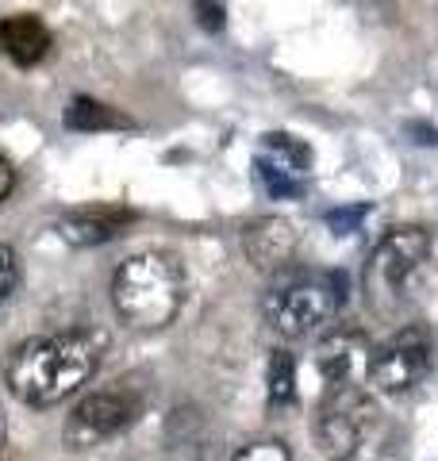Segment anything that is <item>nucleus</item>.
<instances>
[{
    "mask_svg": "<svg viewBox=\"0 0 438 461\" xmlns=\"http://www.w3.org/2000/svg\"><path fill=\"white\" fill-rule=\"evenodd\" d=\"M100 350L93 339L66 330L50 339H27L5 362V381L23 403L32 408H50L73 396L96 373Z\"/></svg>",
    "mask_w": 438,
    "mask_h": 461,
    "instance_id": "obj_1",
    "label": "nucleus"
},
{
    "mask_svg": "<svg viewBox=\"0 0 438 461\" xmlns=\"http://www.w3.org/2000/svg\"><path fill=\"white\" fill-rule=\"evenodd\" d=\"M181 300H185V277H181L178 258L146 250V254L127 258L115 269L112 304L127 327L162 330L181 312Z\"/></svg>",
    "mask_w": 438,
    "mask_h": 461,
    "instance_id": "obj_2",
    "label": "nucleus"
},
{
    "mask_svg": "<svg viewBox=\"0 0 438 461\" xmlns=\"http://www.w3.org/2000/svg\"><path fill=\"white\" fill-rule=\"evenodd\" d=\"M346 304V277L331 273V277H297L288 285H277L266 293L261 308H266L277 335L285 339H312L319 335L339 308Z\"/></svg>",
    "mask_w": 438,
    "mask_h": 461,
    "instance_id": "obj_3",
    "label": "nucleus"
},
{
    "mask_svg": "<svg viewBox=\"0 0 438 461\" xmlns=\"http://www.w3.org/2000/svg\"><path fill=\"white\" fill-rule=\"evenodd\" d=\"M139 384H142L139 377H123L112 388H105V393L85 396L62 427V438L69 450H93V446L123 435L146 408V393Z\"/></svg>",
    "mask_w": 438,
    "mask_h": 461,
    "instance_id": "obj_4",
    "label": "nucleus"
},
{
    "mask_svg": "<svg viewBox=\"0 0 438 461\" xmlns=\"http://www.w3.org/2000/svg\"><path fill=\"white\" fill-rule=\"evenodd\" d=\"M427 254H431V235L423 227H397L392 235L377 242V250L370 254L361 273V293L377 315L397 308L407 277L427 262Z\"/></svg>",
    "mask_w": 438,
    "mask_h": 461,
    "instance_id": "obj_5",
    "label": "nucleus"
},
{
    "mask_svg": "<svg viewBox=\"0 0 438 461\" xmlns=\"http://www.w3.org/2000/svg\"><path fill=\"white\" fill-rule=\"evenodd\" d=\"M370 420H373V403L361 393V384L354 381L327 384L324 400H319V411H315V446L331 461L354 457Z\"/></svg>",
    "mask_w": 438,
    "mask_h": 461,
    "instance_id": "obj_6",
    "label": "nucleus"
},
{
    "mask_svg": "<svg viewBox=\"0 0 438 461\" xmlns=\"http://www.w3.org/2000/svg\"><path fill=\"white\" fill-rule=\"evenodd\" d=\"M431 357H434L431 330L423 323L404 327L381 346V350L370 354V369H365L370 373V388L381 396H400L431 373Z\"/></svg>",
    "mask_w": 438,
    "mask_h": 461,
    "instance_id": "obj_7",
    "label": "nucleus"
},
{
    "mask_svg": "<svg viewBox=\"0 0 438 461\" xmlns=\"http://www.w3.org/2000/svg\"><path fill=\"white\" fill-rule=\"evenodd\" d=\"M300 247V227L281 215H266V220L246 223L242 230V250L251 258V266L261 273H277L292 262V254Z\"/></svg>",
    "mask_w": 438,
    "mask_h": 461,
    "instance_id": "obj_8",
    "label": "nucleus"
},
{
    "mask_svg": "<svg viewBox=\"0 0 438 461\" xmlns=\"http://www.w3.org/2000/svg\"><path fill=\"white\" fill-rule=\"evenodd\" d=\"M135 220V212L131 208H81L66 215L62 223H58V235H62L69 247H100V242H112L120 230Z\"/></svg>",
    "mask_w": 438,
    "mask_h": 461,
    "instance_id": "obj_9",
    "label": "nucleus"
},
{
    "mask_svg": "<svg viewBox=\"0 0 438 461\" xmlns=\"http://www.w3.org/2000/svg\"><path fill=\"white\" fill-rule=\"evenodd\" d=\"M0 50H5L16 66H39L50 54V32L39 16H5L0 20Z\"/></svg>",
    "mask_w": 438,
    "mask_h": 461,
    "instance_id": "obj_10",
    "label": "nucleus"
},
{
    "mask_svg": "<svg viewBox=\"0 0 438 461\" xmlns=\"http://www.w3.org/2000/svg\"><path fill=\"white\" fill-rule=\"evenodd\" d=\"M365 354L361 330H327L324 342L315 346V369L324 373L327 384L354 381V362Z\"/></svg>",
    "mask_w": 438,
    "mask_h": 461,
    "instance_id": "obj_11",
    "label": "nucleus"
},
{
    "mask_svg": "<svg viewBox=\"0 0 438 461\" xmlns=\"http://www.w3.org/2000/svg\"><path fill=\"white\" fill-rule=\"evenodd\" d=\"M62 123L69 127V131H127V127H135L131 115L100 104V100H93V96H73L66 104Z\"/></svg>",
    "mask_w": 438,
    "mask_h": 461,
    "instance_id": "obj_12",
    "label": "nucleus"
},
{
    "mask_svg": "<svg viewBox=\"0 0 438 461\" xmlns=\"http://www.w3.org/2000/svg\"><path fill=\"white\" fill-rule=\"evenodd\" d=\"M261 162H269L273 169H285L292 173V177H308V166H312V150L304 147L300 139H292V135H266L261 139Z\"/></svg>",
    "mask_w": 438,
    "mask_h": 461,
    "instance_id": "obj_13",
    "label": "nucleus"
},
{
    "mask_svg": "<svg viewBox=\"0 0 438 461\" xmlns=\"http://www.w3.org/2000/svg\"><path fill=\"white\" fill-rule=\"evenodd\" d=\"M200 430H204V415L196 408H181L178 415H169V423H166V446L173 454H181V450H193L196 457H204V438H200Z\"/></svg>",
    "mask_w": 438,
    "mask_h": 461,
    "instance_id": "obj_14",
    "label": "nucleus"
},
{
    "mask_svg": "<svg viewBox=\"0 0 438 461\" xmlns=\"http://www.w3.org/2000/svg\"><path fill=\"white\" fill-rule=\"evenodd\" d=\"M297 400V354L288 350H273L269 357V403L285 408Z\"/></svg>",
    "mask_w": 438,
    "mask_h": 461,
    "instance_id": "obj_15",
    "label": "nucleus"
},
{
    "mask_svg": "<svg viewBox=\"0 0 438 461\" xmlns=\"http://www.w3.org/2000/svg\"><path fill=\"white\" fill-rule=\"evenodd\" d=\"M254 169H258V185L266 189L273 200H297V196H304V181L300 177H292V173H285V169H273L269 162H254Z\"/></svg>",
    "mask_w": 438,
    "mask_h": 461,
    "instance_id": "obj_16",
    "label": "nucleus"
},
{
    "mask_svg": "<svg viewBox=\"0 0 438 461\" xmlns=\"http://www.w3.org/2000/svg\"><path fill=\"white\" fill-rule=\"evenodd\" d=\"M20 288V254L0 242V304Z\"/></svg>",
    "mask_w": 438,
    "mask_h": 461,
    "instance_id": "obj_17",
    "label": "nucleus"
},
{
    "mask_svg": "<svg viewBox=\"0 0 438 461\" xmlns=\"http://www.w3.org/2000/svg\"><path fill=\"white\" fill-rule=\"evenodd\" d=\"M365 204H346V208H331L327 212V227L334 230V235H354V230L361 227V220H365Z\"/></svg>",
    "mask_w": 438,
    "mask_h": 461,
    "instance_id": "obj_18",
    "label": "nucleus"
},
{
    "mask_svg": "<svg viewBox=\"0 0 438 461\" xmlns=\"http://www.w3.org/2000/svg\"><path fill=\"white\" fill-rule=\"evenodd\" d=\"M196 23L204 32L219 35L227 27V12H224V0H196Z\"/></svg>",
    "mask_w": 438,
    "mask_h": 461,
    "instance_id": "obj_19",
    "label": "nucleus"
},
{
    "mask_svg": "<svg viewBox=\"0 0 438 461\" xmlns=\"http://www.w3.org/2000/svg\"><path fill=\"white\" fill-rule=\"evenodd\" d=\"M235 461H292V454L281 442H254V446H246Z\"/></svg>",
    "mask_w": 438,
    "mask_h": 461,
    "instance_id": "obj_20",
    "label": "nucleus"
},
{
    "mask_svg": "<svg viewBox=\"0 0 438 461\" xmlns=\"http://www.w3.org/2000/svg\"><path fill=\"white\" fill-rule=\"evenodd\" d=\"M12 185H16V169H12L8 158H0V204H5V200H8Z\"/></svg>",
    "mask_w": 438,
    "mask_h": 461,
    "instance_id": "obj_21",
    "label": "nucleus"
},
{
    "mask_svg": "<svg viewBox=\"0 0 438 461\" xmlns=\"http://www.w3.org/2000/svg\"><path fill=\"white\" fill-rule=\"evenodd\" d=\"M407 131H412L415 142H423V147H434V142H438V131H434V127H427V123H412Z\"/></svg>",
    "mask_w": 438,
    "mask_h": 461,
    "instance_id": "obj_22",
    "label": "nucleus"
},
{
    "mask_svg": "<svg viewBox=\"0 0 438 461\" xmlns=\"http://www.w3.org/2000/svg\"><path fill=\"white\" fill-rule=\"evenodd\" d=\"M5 442H8V420H5V408H0V450H5Z\"/></svg>",
    "mask_w": 438,
    "mask_h": 461,
    "instance_id": "obj_23",
    "label": "nucleus"
}]
</instances>
